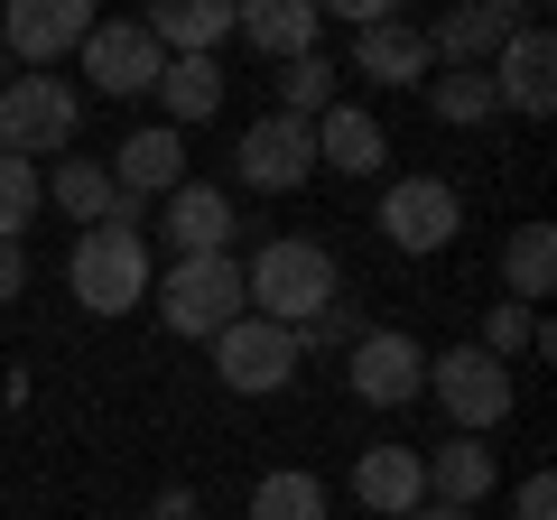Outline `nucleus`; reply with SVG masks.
Here are the masks:
<instances>
[{
    "label": "nucleus",
    "instance_id": "2f4dec72",
    "mask_svg": "<svg viewBox=\"0 0 557 520\" xmlns=\"http://www.w3.org/2000/svg\"><path fill=\"white\" fill-rule=\"evenodd\" d=\"M20 288H28V251H20V242H0V307L20 298Z\"/></svg>",
    "mask_w": 557,
    "mask_h": 520
},
{
    "label": "nucleus",
    "instance_id": "412c9836",
    "mask_svg": "<svg viewBox=\"0 0 557 520\" xmlns=\"http://www.w3.org/2000/svg\"><path fill=\"white\" fill-rule=\"evenodd\" d=\"M354 75H372V84H428V38H418L409 20L354 28Z\"/></svg>",
    "mask_w": 557,
    "mask_h": 520
},
{
    "label": "nucleus",
    "instance_id": "393cba45",
    "mask_svg": "<svg viewBox=\"0 0 557 520\" xmlns=\"http://www.w3.org/2000/svg\"><path fill=\"white\" fill-rule=\"evenodd\" d=\"M335 75H344L335 57H288V65H278V112H288V121H325L344 102Z\"/></svg>",
    "mask_w": 557,
    "mask_h": 520
},
{
    "label": "nucleus",
    "instance_id": "b1692460",
    "mask_svg": "<svg viewBox=\"0 0 557 520\" xmlns=\"http://www.w3.org/2000/svg\"><path fill=\"white\" fill-rule=\"evenodd\" d=\"M47 196H57V214L84 223V233H94V223H112L121 205H131V196L112 186V168H102V159H57V186H47Z\"/></svg>",
    "mask_w": 557,
    "mask_h": 520
},
{
    "label": "nucleus",
    "instance_id": "423d86ee",
    "mask_svg": "<svg viewBox=\"0 0 557 520\" xmlns=\"http://www.w3.org/2000/svg\"><path fill=\"white\" fill-rule=\"evenodd\" d=\"M344 381L362 409H409L428 391V344L399 325H362V344H344Z\"/></svg>",
    "mask_w": 557,
    "mask_h": 520
},
{
    "label": "nucleus",
    "instance_id": "5701e85b",
    "mask_svg": "<svg viewBox=\"0 0 557 520\" xmlns=\"http://www.w3.org/2000/svg\"><path fill=\"white\" fill-rule=\"evenodd\" d=\"M159 102H168V131L186 140L196 121H214V112H223V65H214V57H168Z\"/></svg>",
    "mask_w": 557,
    "mask_h": 520
},
{
    "label": "nucleus",
    "instance_id": "473e14b6",
    "mask_svg": "<svg viewBox=\"0 0 557 520\" xmlns=\"http://www.w3.org/2000/svg\"><path fill=\"white\" fill-rule=\"evenodd\" d=\"M149 520H196V493H159V511Z\"/></svg>",
    "mask_w": 557,
    "mask_h": 520
},
{
    "label": "nucleus",
    "instance_id": "a211bd4d",
    "mask_svg": "<svg viewBox=\"0 0 557 520\" xmlns=\"http://www.w3.org/2000/svg\"><path fill=\"white\" fill-rule=\"evenodd\" d=\"M317 131V168H335V177H381L391 168V140H381V121L354 112V102H335L325 121H307Z\"/></svg>",
    "mask_w": 557,
    "mask_h": 520
},
{
    "label": "nucleus",
    "instance_id": "4be33fe9",
    "mask_svg": "<svg viewBox=\"0 0 557 520\" xmlns=\"http://www.w3.org/2000/svg\"><path fill=\"white\" fill-rule=\"evenodd\" d=\"M548 288H557V233H548V223H520V233L502 242V298L539 317Z\"/></svg>",
    "mask_w": 557,
    "mask_h": 520
},
{
    "label": "nucleus",
    "instance_id": "a878e982",
    "mask_svg": "<svg viewBox=\"0 0 557 520\" xmlns=\"http://www.w3.org/2000/svg\"><path fill=\"white\" fill-rule=\"evenodd\" d=\"M428 112L456 121V131L493 121V112H502V102H493V75H483V65H465V75H437V84H428Z\"/></svg>",
    "mask_w": 557,
    "mask_h": 520
},
{
    "label": "nucleus",
    "instance_id": "20e7f679",
    "mask_svg": "<svg viewBox=\"0 0 557 520\" xmlns=\"http://www.w3.org/2000/svg\"><path fill=\"white\" fill-rule=\"evenodd\" d=\"M428 391H437V409L456 419V437H483V428L511 419V362H493L483 344L428 354Z\"/></svg>",
    "mask_w": 557,
    "mask_h": 520
},
{
    "label": "nucleus",
    "instance_id": "9b49d317",
    "mask_svg": "<svg viewBox=\"0 0 557 520\" xmlns=\"http://www.w3.org/2000/svg\"><path fill=\"white\" fill-rule=\"evenodd\" d=\"M94 38V10L84 0H20V10H0V47L28 65V75H57V57Z\"/></svg>",
    "mask_w": 557,
    "mask_h": 520
},
{
    "label": "nucleus",
    "instance_id": "1a4fd4ad",
    "mask_svg": "<svg viewBox=\"0 0 557 520\" xmlns=\"http://www.w3.org/2000/svg\"><path fill=\"white\" fill-rule=\"evenodd\" d=\"M233 168H242V186H260V196H298V186L317 177V131L288 121V112H260L251 131H242Z\"/></svg>",
    "mask_w": 557,
    "mask_h": 520
},
{
    "label": "nucleus",
    "instance_id": "7ed1b4c3",
    "mask_svg": "<svg viewBox=\"0 0 557 520\" xmlns=\"http://www.w3.org/2000/svg\"><path fill=\"white\" fill-rule=\"evenodd\" d=\"M149 298H159V325L186 335V344H214L233 317H251V307H242V260L233 251L168 260V280H149Z\"/></svg>",
    "mask_w": 557,
    "mask_h": 520
},
{
    "label": "nucleus",
    "instance_id": "f8f14e48",
    "mask_svg": "<svg viewBox=\"0 0 557 520\" xmlns=\"http://www.w3.org/2000/svg\"><path fill=\"white\" fill-rule=\"evenodd\" d=\"M428 38V65H493L502 47L520 38V0H465V10H446L437 28H418Z\"/></svg>",
    "mask_w": 557,
    "mask_h": 520
},
{
    "label": "nucleus",
    "instance_id": "72a5a7b5",
    "mask_svg": "<svg viewBox=\"0 0 557 520\" xmlns=\"http://www.w3.org/2000/svg\"><path fill=\"white\" fill-rule=\"evenodd\" d=\"M409 520H474V511H446V502H418Z\"/></svg>",
    "mask_w": 557,
    "mask_h": 520
},
{
    "label": "nucleus",
    "instance_id": "0eeeda50",
    "mask_svg": "<svg viewBox=\"0 0 557 520\" xmlns=\"http://www.w3.org/2000/svg\"><path fill=\"white\" fill-rule=\"evenodd\" d=\"M214 372H223V391H242V400H270V391L298 381V335H288V325H260V317H233L214 335Z\"/></svg>",
    "mask_w": 557,
    "mask_h": 520
},
{
    "label": "nucleus",
    "instance_id": "cd10ccee",
    "mask_svg": "<svg viewBox=\"0 0 557 520\" xmlns=\"http://www.w3.org/2000/svg\"><path fill=\"white\" fill-rule=\"evenodd\" d=\"M38 205H47V177L28 159H10V149H0V242H20L28 223H38Z\"/></svg>",
    "mask_w": 557,
    "mask_h": 520
},
{
    "label": "nucleus",
    "instance_id": "f3484780",
    "mask_svg": "<svg viewBox=\"0 0 557 520\" xmlns=\"http://www.w3.org/2000/svg\"><path fill=\"white\" fill-rule=\"evenodd\" d=\"M354 502L381 520H409L428 502V474H418V446H362L354 456Z\"/></svg>",
    "mask_w": 557,
    "mask_h": 520
},
{
    "label": "nucleus",
    "instance_id": "7c9ffc66",
    "mask_svg": "<svg viewBox=\"0 0 557 520\" xmlns=\"http://www.w3.org/2000/svg\"><path fill=\"white\" fill-rule=\"evenodd\" d=\"M511 511H520V520H557V483H548V474H530V483L511 493Z\"/></svg>",
    "mask_w": 557,
    "mask_h": 520
},
{
    "label": "nucleus",
    "instance_id": "f03ea898",
    "mask_svg": "<svg viewBox=\"0 0 557 520\" xmlns=\"http://www.w3.org/2000/svg\"><path fill=\"white\" fill-rule=\"evenodd\" d=\"M65 288H75L84 317H131L149 298V233L139 223H94L65 260Z\"/></svg>",
    "mask_w": 557,
    "mask_h": 520
},
{
    "label": "nucleus",
    "instance_id": "4468645a",
    "mask_svg": "<svg viewBox=\"0 0 557 520\" xmlns=\"http://www.w3.org/2000/svg\"><path fill=\"white\" fill-rule=\"evenodd\" d=\"M102 168H112V186H121L131 205H149V196H177V186H186V140L159 121V131H131V140H121Z\"/></svg>",
    "mask_w": 557,
    "mask_h": 520
},
{
    "label": "nucleus",
    "instance_id": "c756f323",
    "mask_svg": "<svg viewBox=\"0 0 557 520\" xmlns=\"http://www.w3.org/2000/svg\"><path fill=\"white\" fill-rule=\"evenodd\" d=\"M307 344H362V307H344V298L317 307V317L298 325V354H307Z\"/></svg>",
    "mask_w": 557,
    "mask_h": 520
},
{
    "label": "nucleus",
    "instance_id": "9d476101",
    "mask_svg": "<svg viewBox=\"0 0 557 520\" xmlns=\"http://www.w3.org/2000/svg\"><path fill=\"white\" fill-rule=\"evenodd\" d=\"M75 57H84V75H94V94H112V102L159 94V75H168L159 38H149L139 20H94V38H84Z\"/></svg>",
    "mask_w": 557,
    "mask_h": 520
},
{
    "label": "nucleus",
    "instance_id": "6ab92c4d",
    "mask_svg": "<svg viewBox=\"0 0 557 520\" xmlns=\"http://www.w3.org/2000/svg\"><path fill=\"white\" fill-rule=\"evenodd\" d=\"M168 251L177 260H205V251H233V205H223V186H196L186 177L177 196H168Z\"/></svg>",
    "mask_w": 557,
    "mask_h": 520
},
{
    "label": "nucleus",
    "instance_id": "39448f33",
    "mask_svg": "<svg viewBox=\"0 0 557 520\" xmlns=\"http://www.w3.org/2000/svg\"><path fill=\"white\" fill-rule=\"evenodd\" d=\"M84 121V94L65 75H10L0 84V149L38 168V149H65Z\"/></svg>",
    "mask_w": 557,
    "mask_h": 520
},
{
    "label": "nucleus",
    "instance_id": "ddd939ff",
    "mask_svg": "<svg viewBox=\"0 0 557 520\" xmlns=\"http://www.w3.org/2000/svg\"><path fill=\"white\" fill-rule=\"evenodd\" d=\"M483 75H493V102H511V112H530V121H539V112L557 102V38H548L539 20H520V38L502 47Z\"/></svg>",
    "mask_w": 557,
    "mask_h": 520
},
{
    "label": "nucleus",
    "instance_id": "dca6fc26",
    "mask_svg": "<svg viewBox=\"0 0 557 520\" xmlns=\"http://www.w3.org/2000/svg\"><path fill=\"white\" fill-rule=\"evenodd\" d=\"M418 474H428V502L474 511V502L502 483V465H493V446H483V437H446V446H418Z\"/></svg>",
    "mask_w": 557,
    "mask_h": 520
},
{
    "label": "nucleus",
    "instance_id": "c85d7f7f",
    "mask_svg": "<svg viewBox=\"0 0 557 520\" xmlns=\"http://www.w3.org/2000/svg\"><path fill=\"white\" fill-rule=\"evenodd\" d=\"M483 354H493V362H511V354H530V344H539V317H530V307H511V298H493V317H483Z\"/></svg>",
    "mask_w": 557,
    "mask_h": 520
},
{
    "label": "nucleus",
    "instance_id": "aec40b11",
    "mask_svg": "<svg viewBox=\"0 0 557 520\" xmlns=\"http://www.w3.org/2000/svg\"><path fill=\"white\" fill-rule=\"evenodd\" d=\"M149 38H159V57H214L223 38H233V0H168V10H149Z\"/></svg>",
    "mask_w": 557,
    "mask_h": 520
},
{
    "label": "nucleus",
    "instance_id": "2eb2a0df",
    "mask_svg": "<svg viewBox=\"0 0 557 520\" xmlns=\"http://www.w3.org/2000/svg\"><path fill=\"white\" fill-rule=\"evenodd\" d=\"M317 28H325V10H317V0H233V38H251L270 65L317 57Z\"/></svg>",
    "mask_w": 557,
    "mask_h": 520
},
{
    "label": "nucleus",
    "instance_id": "f257e3e1",
    "mask_svg": "<svg viewBox=\"0 0 557 520\" xmlns=\"http://www.w3.org/2000/svg\"><path fill=\"white\" fill-rule=\"evenodd\" d=\"M344 288H335V251L325 242H270V251H251L242 260V307H251L260 325H288L298 335L317 307H335Z\"/></svg>",
    "mask_w": 557,
    "mask_h": 520
},
{
    "label": "nucleus",
    "instance_id": "bb28decb",
    "mask_svg": "<svg viewBox=\"0 0 557 520\" xmlns=\"http://www.w3.org/2000/svg\"><path fill=\"white\" fill-rule=\"evenodd\" d=\"M251 520H325V483L317 474H260L251 483Z\"/></svg>",
    "mask_w": 557,
    "mask_h": 520
},
{
    "label": "nucleus",
    "instance_id": "6e6552de",
    "mask_svg": "<svg viewBox=\"0 0 557 520\" xmlns=\"http://www.w3.org/2000/svg\"><path fill=\"white\" fill-rule=\"evenodd\" d=\"M381 233H391V251H446V242L465 233V196L446 177H391L381 186Z\"/></svg>",
    "mask_w": 557,
    "mask_h": 520
}]
</instances>
